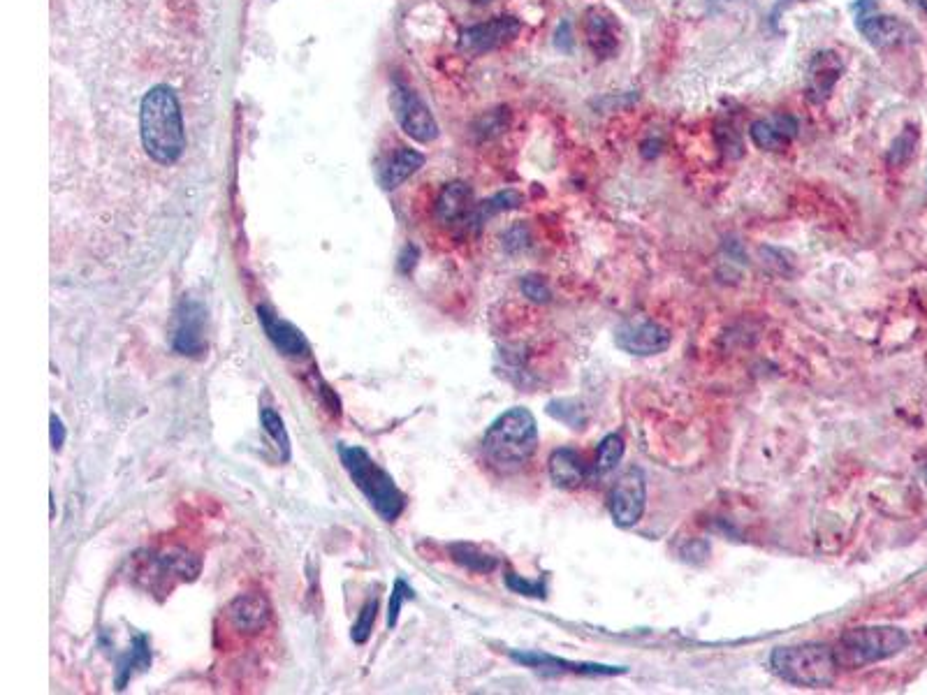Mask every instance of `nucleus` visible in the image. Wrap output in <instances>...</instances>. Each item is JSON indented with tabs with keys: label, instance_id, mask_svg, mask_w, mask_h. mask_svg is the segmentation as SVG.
Listing matches in <instances>:
<instances>
[{
	"label": "nucleus",
	"instance_id": "nucleus-34",
	"mask_svg": "<svg viewBox=\"0 0 927 695\" xmlns=\"http://www.w3.org/2000/svg\"><path fill=\"white\" fill-rule=\"evenodd\" d=\"M925 485H927V471H925Z\"/></svg>",
	"mask_w": 927,
	"mask_h": 695
},
{
	"label": "nucleus",
	"instance_id": "nucleus-27",
	"mask_svg": "<svg viewBox=\"0 0 927 695\" xmlns=\"http://www.w3.org/2000/svg\"><path fill=\"white\" fill-rule=\"evenodd\" d=\"M916 130L914 128H907L904 130V133L895 139L893 146H890V153H888V160H890V165H904V163H909V158L914 156V149H916Z\"/></svg>",
	"mask_w": 927,
	"mask_h": 695
},
{
	"label": "nucleus",
	"instance_id": "nucleus-16",
	"mask_svg": "<svg viewBox=\"0 0 927 695\" xmlns=\"http://www.w3.org/2000/svg\"><path fill=\"white\" fill-rule=\"evenodd\" d=\"M842 58L835 51H819L807 70V93L814 102H823L842 77Z\"/></svg>",
	"mask_w": 927,
	"mask_h": 695
},
{
	"label": "nucleus",
	"instance_id": "nucleus-20",
	"mask_svg": "<svg viewBox=\"0 0 927 695\" xmlns=\"http://www.w3.org/2000/svg\"><path fill=\"white\" fill-rule=\"evenodd\" d=\"M422 163H425V156H422V153L418 151H413V149H399L397 153H394V158L388 163V167H385L383 174H381V184L383 188H397L404 184V181L411 177L413 172H418Z\"/></svg>",
	"mask_w": 927,
	"mask_h": 695
},
{
	"label": "nucleus",
	"instance_id": "nucleus-6",
	"mask_svg": "<svg viewBox=\"0 0 927 695\" xmlns=\"http://www.w3.org/2000/svg\"><path fill=\"white\" fill-rule=\"evenodd\" d=\"M647 506V482L640 468H629L619 475L610 489L608 508L612 522L622 529H631L645 515Z\"/></svg>",
	"mask_w": 927,
	"mask_h": 695
},
{
	"label": "nucleus",
	"instance_id": "nucleus-5",
	"mask_svg": "<svg viewBox=\"0 0 927 695\" xmlns=\"http://www.w3.org/2000/svg\"><path fill=\"white\" fill-rule=\"evenodd\" d=\"M909 647V635L897 626H863L851 628L839 638L835 649L837 663L844 668H865V665L886 661Z\"/></svg>",
	"mask_w": 927,
	"mask_h": 695
},
{
	"label": "nucleus",
	"instance_id": "nucleus-11",
	"mask_svg": "<svg viewBox=\"0 0 927 695\" xmlns=\"http://www.w3.org/2000/svg\"><path fill=\"white\" fill-rule=\"evenodd\" d=\"M225 614H228L230 626L235 628V631L244 633V635H255L269 624L272 607H269V601L265 596L242 594V596L232 598Z\"/></svg>",
	"mask_w": 927,
	"mask_h": 695
},
{
	"label": "nucleus",
	"instance_id": "nucleus-21",
	"mask_svg": "<svg viewBox=\"0 0 927 695\" xmlns=\"http://www.w3.org/2000/svg\"><path fill=\"white\" fill-rule=\"evenodd\" d=\"M151 665V651H149V640L144 635H135L133 647L126 656L121 658L119 663V677H116V686L123 689L128 684V679L135 675V670H147Z\"/></svg>",
	"mask_w": 927,
	"mask_h": 695
},
{
	"label": "nucleus",
	"instance_id": "nucleus-14",
	"mask_svg": "<svg viewBox=\"0 0 927 695\" xmlns=\"http://www.w3.org/2000/svg\"><path fill=\"white\" fill-rule=\"evenodd\" d=\"M258 320L262 329H265L267 339L274 343V348L286 357H302L309 353V341L299 332L295 325L283 320L267 309V306H258Z\"/></svg>",
	"mask_w": 927,
	"mask_h": 695
},
{
	"label": "nucleus",
	"instance_id": "nucleus-28",
	"mask_svg": "<svg viewBox=\"0 0 927 695\" xmlns=\"http://www.w3.org/2000/svg\"><path fill=\"white\" fill-rule=\"evenodd\" d=\"M376 612H378L376 598L362 607L360 619H357V624L353 626V633H350V635H353V642H357V645H364V642L369 640L371 628H374V621H376Z\"/></svg>",
	"mask_w": 927,
	"mask_h": 695
},
{
	"label": "nucleus",
	"instance_id": "nucleus-25",
	"mask_svg": "<svg viewBox=\"0 0 927 695\" xmlns=\"http://www.w3.org/2000/svg\"><path fill=\"white\" fill-rule=\"evenodd\" d=\"M260 422H262V427H265L267 434L274 438L276 448L281 450L283 459L288 462V459H290V436H288L286 424H283V417L276 411H272V408H262Z\"/></svg>",
	"mask_w": 927,
	"mask_h": 695
},
{
	"label": "nucleus",
	"instance_id": "nucleus-8",
	"mask_svg": "<svg viewBox=\"0 0 927 695\" xmlns=\"http://www.w3.org/2000/svg\"><path fill=\"white\" fill-rule=\"evenodd\" d=\"M392 105L401 128L413 139H418V142H432V139L439 135L434 116L429 114V109L422 105V100L413 91L404 89V86H397L392 95Z\"/></svg>",
	"mask_w": 927,
	"mask_h": 695
},
{
	"label": "nucleus",
	"instance_id": "nucleus-2",
	"mask_svg": "<svg viewBox=\"0 0 927 695\" xmlns=\"http://www.w3.org/2000/svg\"><path fill=\"white\" fill-rule=\"evenodd\" d=\"M538 448V424L527 408L517 406L496 417L483 438L487 464L499 473H515L534 457Z\"/></svg>",
	"mask_w": 927,
	"mask_h": 695
},
{
	"label": "nucleus",
	"instance_id": "nucleus-26",
	"mask_svg": "<svg viewBox=\"0 0 927 695\" xmlns=\"http://www.w3.org/2000/svg\"><path fill=\"white\" fill-rule=\"evenodd\" d=\"M522 204V195L515 193V190H506V193L494 195L492 200H487L483 207L478 209V223H483L485 218L499 214V211H508V209H517Z\"/></svg>",
	"mask_w": 927,
	"mask_h": 695
},
{
	"label": "nucleus",
	"instance_id": "nucleus-33",
	"mask_svg": "<svg viewBox=\"0 0 927 695\" xmlns=\"http://www.w3.org/2000/svg\"><path fill=\"white\" fill-rule=\"evenodd\" d=\"M916 3H918V5H921V7H923V10L927 12V0H916Z\"/></svg>",
	"mask_w": 927,
	"mask_h": 695
},
{
	"label": "nucleus",
	"instance_id": "nucleus-4",
	"mask_svg": "<svg viewBox=\"0 0 927 695\" xmlns=\"http://www.w3.org/2000/svg\"><path fill=\"white\" fill-rule=\"evenodd\" d=\"M339 457L357 489L367 496V501L376 508L378 515H381L385 522H394V519L404 512L406 501L397 485H394L392 475L383 471V468L369 457V452L357 448V445H341Z\"/></svg>",
	"mask_w": 927,
	"mask_h": 695
},
{
	"label": "nucleus",
	"instance_id": "nucleus-32",
	"mask_svg": "<svg viewBox=\"0 0 927 695\" xmlns=\"http://www.w3.org/2000/svg\"><path fill=\"white\" fill-rule=\"evenodd\" d=\"M51 448L54 450H61L63 448V443H65V427H63V422H61V417L58 415H51Z\"/></svg>",
	"mask_w": 927,
	"mask_h": 695
},
{
	"label": "nucleus",
	"instance_id": "nucleus-23",
	"mask_svg": "<svg viewBox=\"0 0 927 695\" xmlns=\"http://www.w3.org/2000/svg\"><path fill=\"white\" fill-rule=\"evenodd\" d=\"M452 559H455L459 566L473 570V573H489V570L496 568V559L485 552H480L476 545L469 543H459L450 547Z\"/></svg>",
	"mask_w": 927,
	"mask_h": 695
},
{
	"label": "nucleus",
	"instance_id": "nucleus-19",
	"mask_svg": "<svg viewBox=\"0 0 927 695\" xmlns=\"http://www.w3.org/2000/svg\"><path fill=\"white\" fill-rule=\"evenodd\" d=\"M471 209V188L466 184H448L436 202V218L441 223H455Z\"/></svg>",
	"mask_w": 927,
	"mask_h": 695
},
{
	"label": "nucleus",
	"instance_id": "nucleus-24",
	"mask_svg": "<svg viewBox=\"0 0 927 695\" xmlns=\"http://www.w3.org/2000/svg\"><path fill=\"white\" fill-rule=\"evenodd\" d=\"M547 413H550L554 420L568 424L571 429H582L587 424V411L580 401L575 399H557L547 404Z\"/></svg>",
	"mask_w": 927,
	"mask_h": 695
},
{
	"label": "nucleus",
	"instance_id": "nucleus-15",
	"mask_svg": "<svg viewBox=\"0 0 927 695\" xmlns=\"http://www.w3.org/2000/svg\"><path fill=\"white\" fill-rule=\"evenodd\" d=\"M858 28L867 42H872L879 49L904 45L909 38H914V33H911V28L904 21L897 17H886V14H860Z\"/></svg>",
	"mask_w": 927,
	"mask_h": 695
},
{
	"label": "nucleus",
	"instance_id": "nucleus-17",
	"mask_svg": "<svg viewBox=\"0 0 927 695\" xmlns=\"http://www.w3.org/2000/svg\"><path fill=\"white\" fill-rule=\"evenodd\" d=\"M751 142L763 151H781L798 135V121L793 116H772V119H758L749 128Z\"/></svg>",
	"mask_w": 927,
	"mask_h": 695
},
{
	"label": "nucleus",
	"instance_id": "nucleus-30",
	"mask_svg": "<svg viewBox=\"0 0 927 695\" xmlns=\"http://www.w3.org/2000/svg\"><path fill=\"white\" fill-rule=\"evenodd\" d=\"M506 584H508V589H513V591H515V594L536 596V598H543V596H545V584H543V582L522 580V577H520V575H515V573H508V575H506Z\"/></svg>",
	"mask_w": 927,
	"mask_h": 695
},
{
	"label": "nucleus",
	"instance_id": "nucleus-12",
	"mask_svg": "<svg viewBox=\"0 0 927 695\" xmlns=\"http://www.w3.org/2000/svg\"><path fill=\"white\" fill-rule=\"evenodd\" d=\"M585 38L596 58H612L619 49V24L605 7H591L585 17Z\"/></svg>",
	"mask_w": 927,
	"mask_h": 695
},
{
	"label": "nucleus",
	"instance_id": "nucleus-3",
	"mask_svg": "<svg viewBox=\"0 0 927 695\" xmlns=\"http://www.w3.org/2000/svg\"><path fill=\"white\" fill-rule=\"evenodd\" d=\"M770 668L775 675L793 686L826 689L837 679V654L828 645L807 642L795 647H777L770 656Z\"/></svg>",
	"mask_w": 927,
	"mask_h": 695
},
{
	"label": "nucleus",
	"instance_id": "nucleus-7",
	"mask_svg": "<svg viewBox=\"0 0 927 695\" xmlns=\"http://www.w3.org/2000/svg\"><path fill=\"white\" fill-rule=\"evenodd\" d=\"M615 343L624 353L629 355H638V357H649V355H659L663 350H668L670 346V332L666 327H661L654 320H626L617 327L615 332Z\"/></svg>",
	"mask_w": 927,
	"mask_h": 695
},
{
	"label": "nucleus",
	"instance_id": "nucleus-10",
	"mask_svg": "<svg viewBox=\"0 0 927 695\" xmlns=\"http://www.w3.org/2000/svg\"><path fill=\"white\" fill-rule=\"evenodd\" d=\"M522 31V21L515 17H496L462 33V47L473 54L499 49L513 42Z\"/></svg>",
	"mask_w": 927,
	"mask_h": 695
},
{
	"label": "nucleus",
	"instance_id": "nucleus-22",
	"mask_svg": "<svg viewBox=\"0 0 927 695\" xmlns=\"http://www.w3.org/2000/svg\"><path fill=\"white\" fill-rule=\"evenodd\" d=\"M624 450H626V445H624L622 436H619V434L605 436L601 441V445H598V452H596L594 475L601 478V475H608V473L615 471L617 464L622 462Z\"/></svg>",
	"mask_w": 927,
	"mask_h": 695
},
{
	"label": "nucleus",
	"instance_id": "nucleus-29",
	"mask_svg": "<svg viewBox=\"0 0 927 695\" xmlns=\"http://www.w3.org/2000/svg\"><path fill=\"white\" fill-rule=\"evenodd\" d=\"M413 596H415V594H413V589L408 587V584H406L404 580H397V582H394L392 594H390V603H388V628L397 626L401 605H404L406 601H411Z\"/></svg>",
	"mask_w": 927,
	"mask_h": 695
},
{
	"label": "nucleus",
	"instance_id": "nucleus-13",
	"mask_svg": "<svg viewBox=\"0 0 927 695\" xmlns=\"http://www.w3.org/2000/svg\"><path fill=\"white\" fill-rule=\"evenodd\" d=\"M515 663L527 665V668L536 670H557V672H573V675H624L626 668H615V665H601V663H575L566 661V658H557L550 654H536V651H513L510 654Z\"/></svg>",
	"mask_w": 927,
	"mask_h": 695
},
{
	"label": "nucleus",
	"instance_id": "nucleus-9",
	"mask_svg": "<svg viewBox=\"0 0 927 695\" xmlns=\"http://www.w3.org/2000/svg\"><path fill=\"white\" fill-rule=\"evenodd\" d=\"M172 346L179 355H202L204 350V309L195 299H184L177 311Z\"/></svg>",
	"mask_w": 927,
	"mask_h": 695
},
{
	"label": "nucleus",
	"instance_id": "nucleus-31",
	"mask_svg": "<svg viewBox=\"0 0 927 695\" xmlns=\"http://www.w3.org/2000/svg\"><path fill=\"white\" fill-rule=\"evenodd\" d=\"M522 292L524 295H527L529 299H534V302H547V299H550V288H547V285L540 281V278L536 276H527L522 281Z\"/></svg>",
	"mask_w": 927,
	"mask_h": 695
},
{
	"label": "nucleus",
	"instance_id": "nucleus-1",
	"mask_svg": "<svg viewBox=\"0 0 927 695\" xmlns=\"http://www.w3.org/2000/svg\"><path fill=\"white\" fill-rule=\"evenodd\" d=\"M137 130L142 149L153 163L163 167L179 163L186 151V116L174 86L160 82L144 93L137 114Z\"/></svg>",
	"mask_w": 927,
	"mask_h": 695
},
{
	"label": "nucleus",
	"instance_id": "nucleus-18",
	"mask_svg": "<svg viewBox=\"0 0 927 695\" xmlns=\"http://www.w3.org/2000/svg\"><path fill=\"white\" fill-rule=\"evenodd\" d=\"M547 468H550V478L559 489H578L585 485V480L589 478V468L585 459H582L580 452L571 448L554 450L550 455V462H547Z\"/></svg>",
	"mask_w": 927,
	"mask_h": 695
}]
</instances>
